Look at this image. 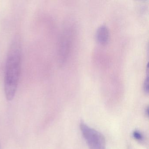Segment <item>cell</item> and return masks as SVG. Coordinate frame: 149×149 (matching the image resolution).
Wrapping results in <instances>:
<instances>
[{
  "mask_svg": "<svg viewBox=\"0 0 149 149\" xmlns=\"http://www.w3.org/2000/svg\"><path fill=\"white\" fill-rule=\"evenodd\" d=\"M133 137L139 142H142L144 140V137L140 132L138 130L134 131L132 133Z\"/></svg>",
  "mask_w": 149,
  "mask_h": 149,
  "instance_id": "277c9868",
  "label": "cell"
},
{
  "mask_svg": "<svg viewBox=\"0 0 149 149\" xmlns=\"http://www.w3.org/2000/svg\"><path fill=\"white\" fill-rule=\"evenodd\" d=\"M21 66V52L19 44L11 47L6 62L4 87L6 97L11 101L15 96L19 79Z\"/></svg>",
  "mask_w": 149,
  "mask_h": 149,
  "instance_id": "6da1fadb",
  "label": "cell"
},
{
  "mask_svg": "<svg viewBox=\"0 0 149 149\" xmlns=\"http://www.w3.org/2000/svg\"><path fill=\"white\" fill-rule=\"evenodd\" d=\"M96 38L97 42L101 45L107 44L109 39V31L106 26L102 25L98 28L96 33Z\"/></svg>",
  "mask_w": 149,
  "mask_h": 149,
  "instance_id": "3957f363",
  "label": "cell"
},
{
  "mask_svg": "<svg viewBox=\"0 0 149 149\" xmlns=\"http://www.w3.org/2000/svg\"><path fill=\"white\" fill-rule=\"evenodd\" d=\"M80 129L89 149H106V141L102 134L83 122L80 124Z\"/></svg>",
  "mask_w": 149,
  "mask_h": 149,
  "instance_id": "7a4b0ae2",
  "label": "cell"
},
{
  "mask_svg": "<svg viewBox=\"0 0 149 149\" xmlns=\"http://www.w3.org/2000/svg\"><path fill=\"white\" fill-rule=\"evenodd\" d=\"M148 111H149V109H148V107H147L145 111L146 115L147 116V117H148V115H149V112Z\"/></svg>",
  "mask_w": 149,
  "mask_h": 149,
  "instance_id": "8992f818",
  "label": "cell"
},
{
  "mask_svg": "<svg viewBox=\"0 0 149 149\" xmlns=\"http://www.w3.org/2000/svg\"><path fill=\"white\" fill-rule=\"evenodd\" d=\"M148 81H149V78L148 76L146 77L143 83V90L144 92L146 94H148L149 93V84H148Z\"/></svg>",
  "mask_w": 149,
  "mask_h": 149,
  "instance_id": "5b68a950",
  "label": "cell"
}]
</instances>
